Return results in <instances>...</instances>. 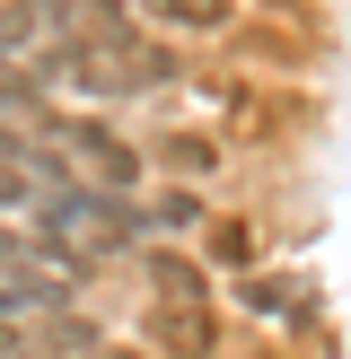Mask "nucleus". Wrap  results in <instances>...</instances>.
Returning a JSON list of instances; mask_svg holds the SVG:
<instances>
[{
  "mask_svg": "<svg viewBox=\"0 0 351 359\" xmlns=\"http://www.w3.org/2000/svg\"><path fill=\"white\" fill-rule=\"evenodd\" d=\"M44 140H53L62 158H88L105 193H132V184H140V149H132V140H114L97 114H53V123H44Z\"/></svg>",
  "mask_w": 351,
  "mask_h": 359,
  "instance_id": "f257e3e1",
  "label": "nucleus"
},
{
  "mask_svg": "<svg viewBox=\"0 0 351 359\" xmlns=\"http://www.w3.org/2000/svg\"><path fill=\"white\" fill-rule=\"evenodd\" d=\"M53 35H70V0H0V70H27Z\"/></svg>",
  "mask_w": 351,
  "mask_h": 359,
  "instance_id": "f03ea898",
  "label": "nucleus"
},
{
  "mask_svg": "<svg viewBox=\"0 0 351 359\" xmlns=\"http://www.w3.org/2000/svg\"><path fill=\"white\" fill-rule=\"evenodd\" d=\"M150 342L167 359H211L220 351V325H211V307H150Z\"/></svg>",
  "mask_w": 351,
  "mask_h": 359,
  "instance_id": "7ed1b4c3",
  "label": "nucleus"
},
{
  "mask_svg": "<svg viewBox=\"0 0 351 359\" xmlns=\"http://www.w3.org/2000/svg\"><path fill=\"white\" fill-rule=\"evenodd\" d=\"M150 290H158V307H202V298H211V272L193 255H150Z\"/></svg>",
  "mask_w": 351,
  "mask_h": 359,
  "instance_id": "20e7f679",
  "label": "nucleus"
},
{
  "mask_svg": "<svg viewBox=\"0 0 351 359\" xmlns=\"http://www.w3.org/2000/svg\"><path fill=\"white\" fill-rule=\"evenodd\" d=\"M140 9H150L158 27H193V35H220L228 18H237V0H140Z\"/></svg>",
  "mask_w": 351,
  "mask_h": 359,
  "instance_id": "39448f33",
  "label": "nucleus"
},
{
  "mask_svg": "<svg viewBox=\"0 0 351 359\" xmlns=\"http://www.w3.org/2000/svg\"><path fill=\"white\" fill-rule=\"evenodd\" d=\"M150 228H167V237L176 228H202V193L176 184V193H158V202H140V237H150Z\"/></svg>",
  "mask_w": 351,
  "mask_h": 359,
  "instance_id": "423d86ee",
  "label": "nucleus"
},
{
  "mask_svg": "<svg viewBox=\"0 0 351 359\" xmlns=\"http://www.w3.org/2000/svg\"><path fill=\"white\" fill-rule=\"evenodd\" d=\"M158 167H176V175H211V167H220V149H211V140H158Z\"/></svg>",
  "mask_w": 351,
  "mask_h": 359,
  "instance_id": "0eeeda50",
  "label": "nucleus"
},
{
  "mask_svg": "<svg viewBox=\"0 0 351 359\" xmlns=\"http://www.w3.org/2000/svg\"><path fill=\"white\" fill-rule=\"evenodd\" d=\"M35 263H44L35 228H0V272H9V280H35Z\"/></svg>",
  "mask_w": 351,
  "mask_h": 359,
  "instance_id": "6e6552de",
  "label": "nucleus"
},
{
  "mask_svg": "<svg viewBox=\"0 0 351 359\" xmlns=\"http://www.w3.org/2000/svg\"><path fill=\"white\" fill-rule=\"evenodd\" d=\"M237 298L255 316H281V307H290V280H237Z\"/></svg>",
  "mask_w": 351,
  "mask_h": 359,
  "instance_id": "1a4fd4ad",
  "label": "nucleus"
},
{
  "mask_svg": "<svg viewBox=\"0 0 351 359\" xmlns=\"http://www.w3.org/2000/svg\"><path fill=\"white\" fill-rule=\"evenodd\" d=\"M18 114H35V88H27V79H9V70H0V123H18Z\"/></svg>",
  "mask_w": 351,
  "mask_h": 359,
  "instance_id": "9d476101",
  "label": "nucleus"
},
{
  "mask_svg": "<svg viewBox=\"0 0 351 359\" xmlns=\"http://www.w3.org/2000/svg\"><path fill=\"white\" fill-rule=\"evenodd\" d=\"M27 202H35V184H27L18 167H0V219H9V210H27Z\"/></svg>",
  "mask_w": 351,
  "mask_h": 359,
  "instance_id": "9b49d317",
  "label": "nucleus"
},
{
  "mask_svg": "<svg viewBox=\"0 0 351 359\" xmlns=\"http://www.w3.org/2000/svg\"><path fill=\"white\" fill-rule=\"evenodd\" d=\"M211 255H220V263H246V255H255V237H246V228H220V245H211Z\"/></svg>",
  "mask_w": 351,
  "mask_h": 359,
  "instance_id": "f8f14e48",
  "label": "nucleus"
},
{
  "mask_svg": "<svg viewBox=\"0 0 351 359\" xmlns=\"http://www.w3.org/2000/svg\"><path fill=\"white\" fill-rule=\"evenodd\" d=\"M0 359H35V342H27V325H0Z\"/></svg>",
  "mask_w": 351,
  "mask_h": 359,
  "instance_id": "ddd939ff",
  "label": "nucleus"
},
{
  "mask_svg": "<svg viewBox=\"0 0 351 359\" xmlns=\"http://www.w3.org/2000/svg\"><path fill=\"white\" fill-rule=\"evenodd\" d=\"M255 9H307V0H255Z\"/></svg>",
  "mask_w": 351,
  "mask_h": 359,
  "instance_id": "4468645a",
  "label": "nucleus"
},
{
  "mask_svg": "<svg viewBox=\"0 0 351 359\" xmlns=\"http://www.w3.org/2000/svg\"><path fill=\"white\" fill-rule=\"evenodd\" d=\"M97 359H140V351H97Z\"/></svg>",
  "mask_w": 351,
  "mask_h": 359,
  "instance_id": "2eb2a0df",
  "label": "nucleus"
}]
</instances>
